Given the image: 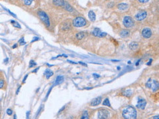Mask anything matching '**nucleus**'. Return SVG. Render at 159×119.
<instances>
[{"label":"nucleus","mask_w":159,"mask_h":119,"mask_svg":"<svg viewBox=\"0 0 159 119\" xmlns=\"http://www.w3.org/2000/svg\"><path fill=\"white\" fill-rule=\"evenodd\" d=\"M122 115L125 119H134L137 118V110L134 107L129 106L122 112Z\"/></svg>","instance_id":"f257e3e1"},{"label":"nucleus","mask_w":159,"mask_h":119,"mask_svg":"<svg viewBox=\"0 0 159 119\" xmlns=\"http://www.w3.org/2000/svg\"><path fill=\"white\" fill-rule=\"evenodd\" d=\"M146 87L150 89L152 91H157L159 89V83L157 80L153 79H149L146 83Z\"/></svg>","instance_id":"f03ea898"},{"label":"nucleus","mask_w":159,"mask_h":119,"mask_svg":"<svg viewBox=\"0 0 159 119\" xmlns=\"http://www.w3.org/2000/svg\"><path fill=\"white\" fill-rule=\"evenodd\" d=\"M86 24V20L82 17H78L73 20V25L76 27H82Z\"/></svg>","instance_id":"7ed1b4c3"},{"label":"nucleus","mask_w":159,"mask_h":119,"mask_svg":"<svg viewBox=\"0 0 159 119\" xmlns=\"http://www.w3.org/2000/svg\"><path fill=\"white\" fill-rule=\"evenodd\" d=\"M38 15H39L40 19H41V21L46 24V26H50V20H49V16L47 15V14L44 11H39L38 12Z\"/></svg>","instance_id":"20e7f679"},{"label":"nucleus","mask_w":159,"mask_h":119,"mask_svg":"<svg viewBox=\"0 0 159 119\" xmlns=\"http://www.w3.org/2000/svg\"><path fill=\"white\" fill-rule=\"evenodd\" d=\"M109 112L108 110H107L106 108H101L100 110L98 111L97 113V117L98 119H108L109 117Z\"/></svg>","instance_id":"39448f33"},{"label":"nucleus","mask_w":159,"mask_h":119,"mask_svg":"<svg viewBox=\"0 0 159 119\" xmlns=\"http://www.w3.org/2000/svg\"><path fill=\"white\" fill-rule=\"evenodd\" d=\"M123 23L124 26L127 28H130L134 25V21L129 16H125L124 17Z\"/></svg>","instance_id":"423d86ee"},{"label":"nucleus","mask_w":159,"mask_h":119,"mask_svg":"<svg viewBox=\"0 0 159 119\" xmlns=\"http://www.w3.org/2000/svg\"><path fill=\"white\" fill-rule=\"evenodd\" d=\"M147 16V13L145 11H140L136 14L135 19L137 21H142L145 19Z\"/></svg>","instance_id":"0eeeda50"},{"label":"nucleus","mask_w":159,"mask_h":119,"mask_svg":"<svg viewBox=\"0 0 159 119\" xmlns=\"http://www.w3.org/2000/svg\"><path fill=\"white\" fill-rule=\"evenodd\" d=\"M146 105V102L145 100L140 98V99H139V100H138V102H137V107L139 108V109L143 110V109H145V108Z\"/></svg>","instance_id":"6e6552de"},{"label":"nucleus","mask_w":159,"mask_h":119,"mask_svg":"<svg viewBox=\"0 0 159 119\" xmlns=\"http://www.w3.org/2000/svg\"><path fill=\"white\" fill-rule=\"evenodd\" d=\"M141 35L145 38H148L152 35V31L149 28H145L142 31Z\"/></svg>","instance_id":"1a4fd4ad"},{"label":"nucleus","mask_w":159,"mask_h":119,"mask_svg":"<svg viewBox=\"0 0 159 119\" xmlns=\"http://www.w3.org/2000/svg\"><path fill=\"white\" fill-rule=\"evenodd\" d=\"M102 102V97H97L95 99H93L92 102L90 103V106L92 107H95V106L99 105V104L101 103Z\"/></svg>","instance_id":"9d476101"},{"label":"nucleus","mask_w":159,"mask_h":119,"mask_svg":"<svg viewBox=\"0 0 159 119\" xmlns=\"http://www.w3.org/2000/svg\"><path fill=\"white\" fill-rule=\"evenodd\" d=\"M117 7L121 11H126L129 8V5L127 3H119L117 5Z\"/></svg>","instance_id":"9b49d317"},{"label":"nucleus","mask_w":159,"mask_h":119,"mask_svg":"<svg viewBox=\"0 0 159 119\" xmlns=\"http://www.w3.org/2000/svg\"><path fill=\"white\" fill-rule=\"evenodd\" d=\"M64 82V77L61 76V75H59L55 79V82H54V85H59V84L62 83V82Z\"/></svg>","instance_id":"f8f14e48"},{"label":"nucleus","mask_w":159,"mask_h":119,"mask_svg":"<svg viewBox=\"0 0 159 119\" xmlns=\"http://www.w3.org/2000/svg\"><path fill=\"white\" fill-rule=\"evenodd\" d=\"M53 3L56 6H64L65 4L64 0H53Z\"/></svg>","instance_id":"ddd939ff"},{"label":"nucleus","mask_w":159,"mask_h":119,"mask_svg":"<svg viewBox=\"0 0 159 119\" xmlns=\"http://www.w3.org/2000/svg\"><path fill=\"white\" fill-rule=\"evenodd\" d=\"M44 74L46 76V79H49L53 75V71L52 70H51L50 69H46L45 71H44Z\"/></svg>","instance_id":"4468645a"},{"label":"nucleus","mask_w":159,"mask_h":119,"mask_svg":"<svg viewBox=\"0 0 159 119\" xmlns=\"http://www.w3.org/2000/svg\"><path fill=\"white\" fill-rule=\"evenodd\" d=\"M88 16H89V19H90L91 21H95V19H96V16H95V14L94 13L93 11H89Z\"/></svg>","instance_id":"2eb2a0df"},{"label":"nucleus","mask_w":159,"mask_h":119,"mask_svg":"<svg viewBox=\"0 0 159 119\" xmlns=\"http://www.w3.org/2000/svg\"><path fill=\"white\" fill-rule=\"evenodd\" d=\"M102 33V31H101L99 28H95L92 32L93 35L95 36H98V37H99V36H100V35H101V33Z\"/></svg>","instance_id":"dca6fc26"},{"label":"nucleus","mask_w":159,"mask_h":119,"mask_svg":"<svg viewBox=\"0 0 159 119\" xmlns=\"http://www.w3.org/2000/svg\"><path fill=\"white\" fill-rule=\"evenodd\" d=\"M129 35V31L128 30H123L120 33V36L123 38L127 37Z\"/></svg>","instance_id":"f3484780"},{"label":"nucleus","mask_w":159,"mask_h":119,"mask_svg":"<svg viewBox=\"0 0 159 119\" xmlns=\"http://www.w3.org/2000/svg\"><path fill=\"white\" fill-rule=\"evenodd\" d=\"M138 46H139V44H137V42H133L131 43L130 45H129V48H130L131 50H136L138 48Z\"/></svg>","instance_id":"a211bd4d"},{"label":"nucleus","mask_w":159,"mask_h":119,"mask_svg":"<svg viewBox=\"0 0 159 119\" xmlns=\"http://www.w3.org/2000/svg\"><path fill=\"white\" fill-rule=\"evenodd\" d=\"M85 36V33L84 32H80V33L76 34V38L78 40H82Z\"/></svg>","instance_id":"6ab92c4d"},{"label":"nucleus","mask_w":159,"mask_h":119,"mask_svg":"<svg viewBox=\"0 0 159 119\" xmlns=\"http://www.w3.org/2000/svg\"><path fill=\"white\" fill-rule=\"evenodd\" d=\"M81 119H89V115L88 112L87 110H84L83 113H82V116L81 117Z\"/></svg>","instance_id":"aec40b11"},{"label":"nucleus","mask_w":159,"mask_h":119,"mask_svg":"<svg viewBox=\"0 0 159 119\" xmlns=\"http://www.w3.org/2000/svg\"><path fill=\"white\" fill-rule=\"evenodd\" d=\"M132 93V91L131 89H128V90H126L125 92H124V95L125 96H128V97H130L131 96Z\"/></svg>","instance_id":"412c9836"},{"label":"nucleus","mask_w":159,"mask_h":119,"mask_svg":"<svg viewBox=\"0 0 159 119\" xmlns=\"http://www.w3.org/2000/svg\"><path fill=\"white\" fill-rule=\"evenodd\" d=\"M103 105L105 106H107V107H111L110 102H109L108 99H106L105 100H104V103H103Z\"/></svg>","instance_id":"4be33fe9"},{"label":"nucleus","mask_w":159,"mask_h":119,"mask_svg":"<svg viewBox=\"0 0 159 119\" xmlns=\"http://www.w3.org/2000/svg\"><path fill=\"white\" fill-rule=\"evenodd\" d=\"M64 7H65V9H66V10H68V11H72L73 9L72 8V7H71L70 5L68 4V3H65V4H64Z\"/></svg>","instance_id":"5701e85b"},{"label":"nucleus","mask_w":159,"mask_h":119,"mask_svg":"<svg viewBox=\"0 0 159 119\" xmlns=\"http://www.w3.org/2000/svg\"><path fill=\"white\" fill-rule=\"evenodd\" d=\"M33 0H23V3L25 5H30L32 3Z\"/></svg>","instance_id":"b1692460"},{"label":"nucleus","mask_w":159,"mask_h":119,"mask_svg":"<svg viewBox=\"0 0 159 119\" xmlns=\"http://www.w3.org/2000/svg\"><path fill=\"white\" fill-rule=\"evenodd\" d=\"M19 44L20 45H24V44H26V42H25V41L24 40V38L22 37L21 39H20V40L19 41Z\"/></svg>","instance_id":"393cba45"},{"label":"nucleus","mask_w":159,"mask_h":119,"mask_svg":"<svg viewBox=\"0 0 159 119\" xmlns=\"http://www.w3.org/2000/svg\"><path fill=\"white\" fill-rule=\"evenodd\" d=\"M37 64H36L35 62H34L33 60H31V62H30V64H29V68H33L35 66H36Z\"/></svg>","instance_id":"a878e982"},{"label":"nucleus","mask_w":159,"mask_h":119,"mask_svg":"<svg viewBox=\"0 0 159 119\" xmlns=\"http://www.w3.org/2000/svg\"><path fill=\"white\" fill-rule=\"evenodd\" d=\"M5 84V82L3 80H0V89H1L3 87Z\"/></svg>","instance_id":"bb28decb"},{"label":"nucleus","mask_w":159,"mask_h":119,"mask_svg":"<svg viewBox=\"0 0 159 119\" xmlns=\"http://www.w3.org/2000/svg\"><path fill=\"white\" fill-rule=\"evenodd\" d=\"M7 114L8 115H9V116H11V115L13 114V112H12V110H11V109H7Z\"/></svg>","instance_id":"cd10ccee"},{"label":"nucleus","mask_w":159,"mask_h":119,"mask_svg":"<svg viewBox=\"0 0 159 119\" xmlns=\"http://www.w3.org/2000/svg\"><path fill=\"white\" fill-rule=\"evenodd\" d=\"M107 35V33H104V32H102V33H101V35H100V36H99V37H104V36H106Z\"/></svg>","instance_id":"c85d7f7f"},{"label":"nucleus","mask_w":159,"mask_h":119,"mask_svg":"<svg viewBox=\"0 0 159 119\" xmlns=\"http://www.w3.org/2000/svg\"><path fill=\"white\" fill-rule=\"evenodd\" d=\"M149 1V0H139V2L142 3H147Z\"/></svg>","instance_id":"c756f323"},{"label":"nucleus","mask_w":159,"mask_h":119,"mask_svg":"<svg viewBox=\"0 0 159 119\" xmlns=\"http://www.w3.org/2000/svg\"><path fill=\"white\" fill-rule=\"evenodd\" d=\"M39 40V38H35L33 40H32V41H31V42H33L34 41H35V40Z\"/></svg>","instance_id":"7c9ffc66"},{"label":"nucleus","mask_w":159,"mask_h":119,"mask_svg":"<svg viewBox=\"0 0 159 119\" xmlns=\"http://www.w3.org/2000/svg\"><path fill=\"white\" fill-rule=\"evenodd\" d=\"M79 64H82V65H83V66H87V65H86V64H84V63H82V62H79Z\"/></svg>","instance_id":"2f4dec72"},{"label":"nucleus","mask_w":159,"mask_h":119,"mask_svg":"<svg viewBox=\"0 0 159 119\" xmlns=\"http://www.w3.org/2000/svg\"><path fill=\"white\" fill-rule=\"evenodd\" d=\"M17 46V44H14V45L13 46V48H15Z\"/></svg>","instance_id":"473e14b6"},{"label":"nucleus","mask_w":159,"mask_h":119,"mask_svg":"<svg viewBox=\"0 0 159 119\" xmlns=\"http://www.w3.org/2000/svg\"><path fill=\"white\" fill-rule=\"evenodd\" d=\"M93 76H94V77H100V76H99V75H96V74H93Z\"/></svg>","instance_id":"72a5a7b5"},{"label":"nucleus","mask_w":159,"mask_h":119,"mask_svg":"<svg viewBox=\"0 0 159 119\" xmlns=\"http://www.w3.org/2000/svg\"><path fill=\"white\" fill-rule=\"evenodd\" d=\"M151 62H152V59L150 60V62H148V64H147V65H150V63H151Z\"/></svg>","instance_id":"f704fd0d"},{"label":"nucleus","mask_w":159,"mask_h":119,"mask_svg":"<svg viewBox=\"0 0 159 119\" xmlns=\"http://www.w3.org/2000/svg\"><path fill=\"white\" fill-rule=\"evenodd\" d=\"M39 68H37L36 70H35L34 71H33V72H36L37 71H38V70H39Z\"/></svg>","instance_id":"c9c22d12"},{"label":"nucleus","mask_w":159,"mask_h":119,"mask_svg":"<svg viewBox=\"0 0 159 119\" xmlns=\"http://www.w3.org/2000/svg\"><path fill=\"white\" fill-rule=\"evenodd\" d=\"M27 76H28V75H26V76H25V77L24 79H23V82H25V80H26V77H27Z\"/></svg>","instance_id":"e433bc0d"},{"label":"nucleus","mask_w":159,"mask_h":119,"mask_svg":"<svg viewBox=\"0 0 159 119\" xmlns=\"http://www.w3.org/2000/svg\"><path fill=\"white\" fill-rule=\"evenodd\" d=\"M20 88H21V87H19V88H18V89H17V93H17V94H18V93H19V89H20Z\"/></svg>","instance_id":"4c0bfd02"},{"label":"nucleus","mask_w":159,"mask_h":119,"mask_svg":"<svg viewBox=\"0 0 159 119\" xmlns=\"http://www.w3.org/2000/svg\"><path fill=\"white\" fill-rule=\"evenodd\" d=\"M29 113H30V112H27V114H26V117H27V118H28V117H29Z\"/></svg>","instance_id":"58836bf2"}]
</instances>
